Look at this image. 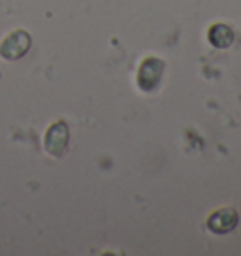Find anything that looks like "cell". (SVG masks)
Listing matches in <instances>:
<instances>
[{
	"mask_svg": "<svg viewBox=\"0 0 241 256\" xmlns=\"http://www.w3.org/2000/svg\"><path fill=\"white\" fill-rule=\"evenodd\" d=\"M66 145H68V128L62 122H56L48 130V136H46V147L51 154H62L66 151Z\"/></svg>",
	"mask_w": 241,
	"mask_h": 256,
	"instance_id": "3",
	"label": "cell"
},
{
	"mask_svg": "<svg viewBox=\"0 0 241 256\" xmlns=\"http://www.w3.org/2000/svg\"><path fill=\"white\" fill-rule=\"evenodd\" d=\"M160 72H162L160 60H156V58H149V60H145L144 66H142V72H140V85H142L145 90L154 88L156 85H158Z\"/></svg>",
	"mask_w": 241,
	"mask_h": 256,
	"instance_id": "4",
	"label": "cell"
},
{
	"mask_svg": "<svg viewBox=\"0 0 241 256\" xmlns=\"http://www.w3.org/2000/svg\"><path fill=\"white\" fill-rule=\"evenodd\" d=\"M30 48V38L23 30L12 32L6 40L0 44V55L10 60H16L19 56H23Z\"/></svg>",
	"mask_w": 241,
	"mask_h": 256,
	"instance_id": "1",
	"label": "cell"
},
{
	"mask_svg": "<svg viewBox=\"0 0 241 256\" xmlns=\"http://www.w3.org/2000/svg\"><path fill=\"white\" fill-rule=\"evenodd\" d=\"M238 224V213L234 209H220L209 216L208 228L213 234H226L234 230Z\"/></svg>",
	"mask_w": 241,
	"mask_h": 256,
	"instance_id": "2",
	"label": "cell"
}]
</instances>
